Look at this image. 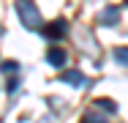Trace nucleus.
<instances>
[{
  "instance_id": "1",
  "label": "nucleus",
  "mask_w": 128,
  "mask_h": 123,
  "mask_svg": "<svg viewBox=\"0 0 128 123\" xmlns=\"http://www.w3.org/2000/svg\"><path fill=\"white\" fill-rule=\"evenodd\" d=\"M16 11H19L22 25H27V27H38V25H41V14L36 11V6H33V3L19 0V3H16Z\"/></svg>"
},
{
  "instance_id": "2",
  "label": "nucleus",
  "mask_w": 128,
  "mask_h": 123,
  "mask_svg": "<svg viewBox=\"0 0 128 123\" xmlns=\"http://www.w3.org/2000/svg\"><path fill=\"white\" fill-rule=\"evenodd\" d=\"M63 30H66V22L63 19H57V22H52V25H46V38H60L63 36Z\"/></svg>"
},
{
  "instance_id": "3",
  "label": "nucleus",
  "mask_w": 128,
  "mask_h": 123,
  "mask_svg": "<svg viewBox=\"0 0 128 123\" xmlns=\"http://www.w3.org/2000/svg\"><path fill=\"white\" fill-rule=\"evenodd\" d=\"M46 60H49L52 66H63V63H66V52H63V49H52L49 55H46Z\"/></svg>"
},
{
  "instance_id": "4",
  "label": "nucleus",
  "mask_w": 128,
  "mask_h": 123,
  "mask_svg": "<svg viewBox=\"0 0 128 123\" xmlns=\"http://www.w3.org/2000/svg\"><path fill=\"white\" fill-rule=\"evenodd\" d=\"M98 22H101V25H112V22H117V11H114V8H106L104 14H98Z\"/></svg>"
},
{
  "instance_id": "5",
  "label": "nucleus",
  "mask_w": 128,
  "mask_h": 123,
  "mask_svg": "<svg viewBox=\"0 0 128 123\" xmlns=\"http://www.w3.org/2000/svg\"><path fill=\"white\" fill-rule=\"evenodd\" d=\"M63 82H74V85H84V79H82V74L79 71H68L63 77Z\"/></svg>"
},
{
  "instance_id": "6",
  "label": "nucleus",
  "mask_w": 128,
  "mask_h": 123,
  "mask_svg": "<svg viewBox=\"0 0 128 123\" xmlns=\"http://www.w3.org/2000/svg\"><path fill=\"white\" fill-rule=\"evenodd\" d=\"M114 60H117V63H123V66H128V47L114 49Z\"/></svg>"
},
{
  "instance_id": "7",
  "label": "nucleus",
  "mask_w": 128,
  "mask_h": 123,
  "mask_svg": "<svg viewBox=\"0 0 128 123\" xmlns=\"http://www.w3.org/2000/svg\"><path fill=\"white\" fill-rule=\"evenodd\" d=\"M3 71H16V63H3Z\"/></svg>"
}]
</instances>
